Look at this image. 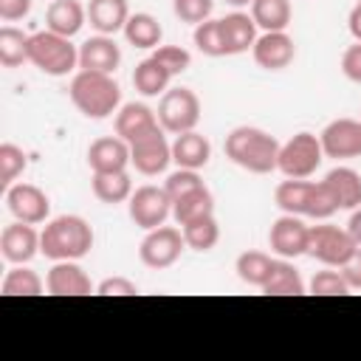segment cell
Segmentation results:
<instances>
[{
    "mask_svg": "<svg viewBox=\"0 0 361 361\" xmlns=\"http://www.w3.org/2000/svg\"><path fill=\"white\" fill-rule=\"evenodd\" d=\"M226 3H228V6H237V8H240V6H248V3H254V0H226Z\"/></svg>",
    "mask_w": 361,
    "mask_h": 361,
    "instance_id": "48",
    "label": "cell"
},
{
    "mask_svg": "<svg viewBox=\"0 0 361 361\" xmlns=\"http://www.w3.org/2000/svg\"><path fill=\"white\" fill-rule=\"evenodd\" d=\"M347 28H350V34L355 37V42H361V6H358V3L353 6L350 17H347Z\"/></svg>",
    "mask_w": 361,
    "mask_h": 361,
    "instance_id": "47",
    "label": "cell"
},
{
    "mask_svg": "<svg viewBox=\"0 0 361 361\" xmlns=\"http://www.w3.org/2000/svg\"><path fill=\"white\" fill-rule=\"evenodd\" d=\"M87 20V8L79 3V0H54L45 11V25L48 31L54 34H62V37H73L82 31Z\"/></svg>",
    "mask_w": 361,
    "mask_h": 361,
    "instance_id": "22",
    "label": "cell"
},
{
    "mask_svg": "<svg viewBox=\"0 0 361 361\" xmlns=\"http://www.w3.org/2000/svg\"><path fill=\"white\" fill-rule=\"evenodd\" d=\"M0 254L11 265H25L28 259H34L39 254L37 228L31 223H23V220H14L11 226H6L0 234Z\"/></svg>",
    "mask_w": 361,
    "mask_h": 361,
    "instance_id": "15",
    "label": "cell"
},
{
    "mask_svg": "<svg viewBox=\"0 0 361 361\" xmlns=\"http://www.w3.org/2000/svg\"><path fill=\"white\" fill-rule=\"evenodd\" d=\"M45 288L51 296H90L93 285L76 259H59L51 265L45 276Z\"/></svg>",
    "mask_w": 361,
    "mask_h": 361,
    "instance_id": "17",
    "label": "cell"
},
{
    "mask_svg": "<svg viewBox=\"0 0 361 361\" xmlns=\"http://www.w3.org/2000/svg\"><path fill=\"white\" fill-rule=\"evenodd\" d=\"M152 59H155L158 65H164L172 76L183 73V71L192 65V54H189L186 48H180V45H158V48L152 51Z\"/></svg>",
    "mask_w": 361,
    "mask_h": 361,
    "instance_id": "38",
    "label": "cell"
},
{
    "mask_svg": "<svg viewBox=\"0 0 361 361\" xmlns=\"http://www.w3.org/2000/svg\"><path fill=\"white\" fill-rule=\"evenodd\" d=\"M274 200L285 214L327 220L338 212L336 197L330 195L324 180H307V178H288L274 189Z\"/></svg>",
    "mask_w": 361,
    "mask_h": 361,
    "instance_id": "3",
    "label": "cell"
},
{
    "mask_svg": "<svg viewBox=\"0 0 361 361\" xmlns=\"http://www.w3.org/2000/svg\"><path fill=\"white\" fill-rule=\"evenodd\" d=\"M195 45L206 56H228L226 54V39H223V25L220 20H203L195 25Z\"/></svg>",
    "mask_w": 361,
    "mask_h": 361,
    "instance_id": "36",
    "label": "cell"
},
{
    "mask_svg": "<svg viewBox=\"0 0 361 361\" xmlns=\"http://www.w3.org/2000/svg\"><path fill=\"white\" fill-rule=\"evenodd\" d=\"M90 183H93V195L102 203H110V206L124 203L133 195V180H130L127 169H121V172H93Z\"/></svg>",
    "mask_w": 361,
    "mask_h": 361,
    "instance_id": "26",
    "label": "cell"
},
{
    "mask_svg": "<svg viewBox=\"0 0 361 361\" xmlns=\"http://www.w3.org/2000/svg\"><path fill=\"white\" fill-rule=\"evenodd\" d=\"M121 62V48L116 45L113 37L99 34L90 37L79 45V68L82 71H96V73H113Z\"/></svg>",
    "mask_w": 361,
    "mask_h": 361,
    "instance_id": "18",
    "label": "cell"
},
{
    "mask_svg": "<svg viewBox=\"0 0 361 361\" xmlns=\"http://www.w3.org/2000/svg\"><path fill=\"white\" fill-rule=\"evenodd\" d=\"M28 37L20 28L3 25L0 28V62L6 68H20L23 62H28Z\"/></svg>",
    "mask_w": 361,
    "mask_h": 361,
    "instance_id": "34",
    "label": "cell"
},
{
    "mask_svg": "<svg viewBox=\"0 0 361 361\" xmlns=\"http://www.w3.org/2000/svg\"><path fill=\"white\" fill-rule=\"evenodd\" d=\"M87 20L99 34L113 37L116 31H124V25L130 20V6H127V0H90Z\"/></svg>",
    "mask_w": 361,
    "mask_h": 361,
    "instance_id": "23",
    "label": "cell"
},
{
    "mask_svg": "<svg viewBox=\"0 0 361 361\" xmlns=\"http://www.w3.org/2000/svg\"><path fill=\"white\" fill-rule=\"evenodd\" d=\"M28 11H31V0H0V17L6 23L23 20Z\"/></svg>",
    "mask_w": 361,
    "mask_h": 361,
    "instance_id": "45",
    "label": "cell"
},
{
    "mask_svg": "<svg viewBox=\"0 0 361 361\" xmlns=\"http://www.w3.org/2000/svg\"><path fill=\"white\" fill-rule=\"evenodd\" d=\"M310 293H316V296H347L350 285L341 276V271H319L310 279Z\"/></svg>",
    "mask_w": 361,
    "mask_h": 361,
    "instance_id": "40",
    "label": "cell"
},
{
    "mask_svg": "<svg viewBox=\"0 0 361 361\" xmlns=\"http://www.w3.org/2000/svg\"><path fill=\"white\" fill-rule=\"evenodd\" d=\"M172 161V144L164 138V127L141 135L138 141L130 144V164L135 166V172L152 178L161 175Z\"/></svg>",
    "mask_w": 361,
    "mask_h": 361,
    "instance_id": "12",
    "label": "cell"
},
{
    "mask_svg": "<svg viewBox=\"0 0 361 361\" xmlns=\"http://www.w3.org/2000/svg\"><path fill=\"white\" fill-rule=\"evenodd\" d=\"M180 231H183V240H186V245L192 251H212L217 245V240H220V226H217L214 214L192 220V223L180 226Z\"/></svg>",
    "mask_w": 361,
    "mask_h": 361,
    "instance_id": "33",
    "label": "cell"
},
{
    "mask_svg": "<svg viewBox=\"0 0 361 361\" xmlns=\"http://www.w3.org/2000/svg\"><path fill=\"white\" fill-rule=\"evenodd\" d=\"M161 121H158V113H152L147 104L141 102H130V104H121V110L116 113V135H121L127 144L138 141L141 135L158 130Z\"/></svg>",
    "mask_w": 361,
    "mask_h": 361,
    "instance_id": "20",
    "label": "cell"
},
{
    "mask_svg": "<svg viewBox=\"0 0 361 361\" xmlns=\"http://www.w3.org/2000/svg\"><path fill=\"white\" fill-rule=\"evenodd\" d=\"M358 6H361V0H358Z\"/></svg>",
    "mask_w": 361,
    "mask_h": 361,
    "instance_id": "49",
    "label": "cell"
},
{
    "mask_svg": "<svg viewBox=\"0 0 361 361\" xmlns=\"http://www.w3.org/2000/svg\"><path fill=\"white\" fill-rule=\"evenodd\" d=\"M96 293L99 296H135L138 285L133 279H127V276H107V279L99 282Z\"/></svg>",
    "mask_w": 361,
    "mask_h": 361,
    "instance_id": "42",
    "label": "cell"
},
{
    "mask_svg": "<svg viewBox=\"0 0 361 361\" xmlns=\"http://www.w3.org/2000/svg\"><path fill=\"white\" fill-rule=\"evenodd\" d=\"M336 197L338 209H358L361 206V175L350 166H336L322 178Z\"/></svg>",
    "mask_w": 361,
    "mask_h": 361,
    "instance_id": "24",
    "label": "cell"
},
{
    "mask_svg": "<svg viewBox=\"0 0 361 361\" xmlns=\"http://www.w3.org/2000/svg\"><path fill=\"white\" fill-rule=\"evenodd\" d=\"M130 164V144L121 135L96 138L87 147V166L93 172H121Z\"/></svg>",
    "mask_w": 361,
    "mask_h": 361,
    "instance_id": "19",
    "label": "cell"
},
{
    "mask_svg": "<svg viewBox=\"0 0 361 361\" xmlns=\"http://www.w3.org/2000/svg\"><path fill=\"white\" fill-rule=\"evenodd\" d=\"M186 248V240H183V231L172 228V226H158V228H149L147 237L141 240L138 245V257L147 268H169L180 259V251Z\"/></svg>",
    "mask_w": 361,
    "mask_h": 361,
    "instance_id": "10",
    "label": "cell"
},
{
    "mask_svg": "<svg viewBox=\"0 0 361 361\" xmlns=\"http://www.w3.org/2000/svg\"><path fill=\"white\" fill-rule=\"evenodd\" d=\"M212 8H214V0H172V11L180 23H203L212 17Z\"/></svg>",
    "mask_w": 361,
    "mask_h": 361,
    "instance_id": "41",
    "label": "cell"
},
{
    "mask_svg": "<svg viewBox=\"0 0 361 361\" xmlns=\"http://www.w3.org/2000/svg\"><path fill=\"white\" fill-rule=\"evenodd\" d=\"M25 152L17 147V144H0V183L8 189L25 169Z\"/></svg>",
    "mask_w": 361,
    "mask_h": 361,
    "instance_id": "37",
    "label": "cell"
},
{
    "mask_svg": "<svg viewBox=\"0 0 361 361\" xmlns=\"http://www.w3.org/2000/svg\"><path fill=\"white\" fill-rule=\"evenodd\" d=\"M355 240L350 237L347 228H338L333 223L310 226V240H307V254L319 259L327 268H341L353 254H355Z\"/></svg>",
    "mask_w": 361,
    "mask_h": 361,
    "instance_id": "8",
    "label": "cell"
},
{
    "mask_svg": "<svg viewBox=\"0 0 361 361\" xmlns=\"http://www.w3.org/2000/svg\"><path fill=\"white\" fill-rule=\"evenodd\" d=\"M307 240H310V226L299 214L276 217L268 231V245L282 259H296V257L307 254Z\"/></svg>",
    "mask_w": 361,
    "mask_h": 361,
    "instance_id": "11",
    "label": "cell"
},
{
    "mask_svg": "<svg viewBox=\"0 0 361 361\" xmlns=\"http://www.w3.org/2000/svg\"><path fill=\"white\" fill-rule=\"evenodd\" d=\"M169 79H172V73H169L164 65H158L152 56L141 59V62L135 65V71H133V85H135V90H138L141 96H158V93H166Z\"/></svg>",
    "mask_w": 361,
    "mask_h": 361,
    "instance_id": "30",
    "label": "cell"
},
{
    "mask_svg": "<svg viewBox=\"0 0 361 361\" xmlns=\"http://www.w3.org/2000/svg\"><path fill=\"white\" fill-rule=\"evenodd\" d=\"M3 296H39L42 293V279L37 271L25 265H14L6 279H3Z\"/></svg>",
    "mask_w": 361,
    "mask_h": 361,
    "instance_id": "35",
    "label": "cell"
},
{
    "mask_svg": "<svg viewBox=\"0 0 361 361\" xmlns=\"http://www.w3.org/2000/svg\"><path fill=\"white\" fill-rule=\"evenodd\" d=\"M223 25V39H226V54H243L248 48H254L257 42V23L251 14L243 11H231L220 20Z\"/></svg>",
    "mask_w": 361,
    "mask_h": 361,
    "instance_id": "25",
    "label": "cell"
},
{
    "mask_svg": "<svg viewBox=\"0 0 361 361\" xmlns=\"http://www.w3.org/2000/svg\"><path fill=\"white\" fill-rule=\"evenodd\" d=\"M324 161V149L319 135L313 133H296L279 147V161L276 169L285 178H310Z\"/></svg>",
    "mask_w": 361,
    "mask_h": 361,
    "instance_id": "6",
    "label": "cell"
},
{
    "mask_svg": "<svg viewBox=\"0 0 361 361\" xmlns=\"http://www.w3.org/2000/svg\"><path fill=\"white\" fill-rule=\"evenodd\" d=\"M347 231H350V237L355 240V245L361 248V206L353 209V214H350V220H347Z\"/></svg>",
    "mask_w": 361,
    "mask_h": 361,
    "instance_id": "46",
    "label": "cell"
},
{
    "mask_svg": "<svg viewBox=\"0 0 361 361\" xmlns=\"http://www.w3.org/2000/svg\"><path fill=\"white\" fill-rule=\"evenodd\" d=\"M127 212L138 228L149 231V228H158L166 223V217L172 214V200H169L164 186L147 183V186L133 189V195L127 200Z\"/></svg>",
    "mask_w": 361,
    "mask_h": 361,
    "instance_id": "9",
    "label": "cell"
},
{
    "mask_svg": "<svg viewBox=\"0 0 361 361\" xmlns=\"http://www.w3.org/2000/svg\"><path fill=\"white\" fill-rule=\"evenodd\" d=\"M28 62L45 76H68L73 68H79V48L71 42V37L45 28L28 37Z\"/></svg>",
    "mask_w": 361,
    "mask_h": 361,
    "instance_id": "5",
    "label": "cell"
},
{
    "mask_svg": "<svg viewBox=\"0 0 361 361\" xmlns=\"http://www.w3.org/2000/svg\"><path fill=\"white\" fill-rule=\"evenodd\" d=\"M124 37L133 48H158L161 37H164V28L152 14L138 11V14H130V20L124 25Z\"/></svg>",
    "mask_w": 361,
    "mask_h": 361,
    "instance_id": "28",
    "label": "cell"
},
{
    "mask_svg": "<svg viewBox=\"0 0 361 361\" xmlns=\"http://www.w3.org/2000/svg\"><path fill=\"white\" fill-rule=\"evenodd\" d=\"M212 158V144L206 135H200L197 130L180 133L172 141V161L183 169H203Z\"/></svg>",
    "mask_w": 361,
    "mask_h": 361,
    "instance_id": "21",
    "label": "cell"
},
{
    "mask_svg": "<svg viewBox=\"0 0 361 361\" xmlns=\"http://www.w3.org/2000/svg\"><path fill=\"white\" fill-rule=\"evenodd\" d=\"M274 262H276V259H271L265 251H243V254L237 257V262H234V271H237V276H240L245 285L262 288V285L268 282L271 271H274Z\"/></svg>",
    "mask_w": 361,
    "mask_h": 361,
    "instance_id": "32",
    "label": "cell"
},
{
    "mask_svg": "<svg viewBox=\"0 0 361 361\" xmlns=\"http://www.w3.org/2000/svg\"><path fill=\"white\" fill-rule=\"evenodd\" d=\"M93 248V228L79 214H62L45 223L39 231V254L59 262V259H82Z\"/></svg>",
    "mask_w": 361,
    "mask_h": 361,
    "instance_id": "2",
    "label": "cell"
},
{
    "mask_svg": "<svg viewBox=\"0 0 361 361\" xmlns=\"http://www.w3.org/2000/svg\"><path fill=\"white\" fill-rule=\"evenodd\" d=\"M262 293H268V296H302L305 293V282H302L299 271L290 265V259L274 262V271H271L268 282L262 285Z\"/></svg>",
    "mask_w": 361,
    "mask_h": 361,
    "instance_id": "31",
    "label": "cell"
},
{
    "mask_svg": "<svg viewBox=\"0 0 361 361\" xmlns=\"http://www.w3.org/2000/svg\"><path fill=\"white\" fill-rule=\"evenodd\" d=\"M254 62L265 71H282L293 62L296 56V45L285 31H262L251 48Z\"/></svg>",
    "mask_w": 361,
    "mask_h": 361,
    "instance_id": "16",
    "label": "cell"
},
{
    "mask_svg": "<svg viewBox=\"0 0 361 361\" xmlns=\"http://www.w3.org/2000/svg\"><path fill=\"white\" fill-rule=\"evenodd\" d=\"M279 147L282 144L271 133H265L259 127H248V124L234 127L226 135V158L254 175H268L276 169Z\"/></svg>",
    "mask_w": 361,
    "mask_h": 361,
    "instance_id": "1",
    "label": "cell"
},
{
    "mask_svg": "<svg viewBox=\"0 0 361 361\" xmlns=\"http://www.w3.org/2000/svg\"><path fill=\"white\" fill-rule=\"evenodd\" d=\"M341 73H344L350 82L361 85V42L350 45V48L341 54Z\"/></svg>",
    "mask_w": 361,
    "mask_h": 361,
    "instance_id": "43",
    "label": "cell"
},
{
    "mask_svg": "<svg viewBox=\"0 0 361 361\" xmlns=\"http://www.w3.org/2000/svg\"><path fill=\"white\" fill-rule=\"evenodd\" d=\"M158 121L172 135L195 130L197 121H200V99H197V93L189 90V87H169L166 93H161Z\"/></svg>",
    "mask_w": 361,
    "mask_h": 361,
    "instance_id": "7",
    "label": "cell"
},
{
    "mask_svg": "<svg viewBox=\"0 0 361 361\" xmlns=\"http://www.w3.org/2000/svg\"><path fill=\"white\" fill-rule=\"evenodd\" d=\"M209 214H214V197H212V192L206 186L172 200V217H175L178 226H186V223L209 217Z\"/></svg>",
    "mask_w": 361,
    "mask_h": 361,
    "instance_id": "27",
    "label": "cell"
},
{
    "mask_svg": "<svg viewBox=\"0 0 361 361\" xmlns=\"http://www.w3.org/2000/svg\"><path fill=\"white\" fill-rule=\"evenodd\" d=\"M251 17L262 31H285L290 25V0H254Z\"/></svg>",
    "mask_w": 361,
    "mask_h": 361,
    "instance_id": "29",
    "label": "cell"
},
{
    "mask_svg": "<svg viewBox=\"0 0 361 361\" xmlns=\"http://www.w3.org/2000/svg\"><path fill=\"white\" fill-rule=\"evenodd\" d=\"M200 186H206V183H203V178L197 175V169H183V166H180L178 172H172V175L166 178V183H164L169 200H178V197H183V195H189V192H195V189H200Z\"/></svg>",
    "mask_w": 361,
    "mask_h": 361,
    "instance_id": "39",
    "label": "cell"
},
{
    "mask_svg": "<svg viewBox=\"0 0 361 361\" xmlns=\"http://www.w3.org/2000/svg\"><path fill=\"white\" fill-rule=\"evenodd\" d=\"M71 102L76 110L87 118H107L121 104V87L113 79V73H96V71H79L71 79Z\"/></svg>",
    "mask_w": 361,
    "mask_h": 361,
    "instance_id": "4",
    "label": "cell"
},
{
    "mask_svg": "<svg viewBox=\"0 0 361 361\" xmlns=\"http://www.w3.org/2000/svg\"><path fill=\"white\" fill-rule=\"evenodd\" d=\"M338 271H341V276L347 279L350 290H361V248H355V254H353Z\"/></svg>",
    "mask_w": 361,
    "mask_h": 361,
    "instance_id": "44",
    "label": "cell"
},
{
    "mask_svg": "<svg viewBox=\"0 0 361 361\" xmlns=\"http://www.w3.org/2000/svg\"><path fill=\"white\" fill-rule=\"evenodd\" d=\"M324 158H358L361 155V118H336L319 133Z\"/></svg>",
    "mask_w": 361,
    "mask_h": 361,
    "instance_id": "14",
    "label": "cell"
},
{
    "mask_svg": "<svg viewBox=\"0 0 361 361\" xmlns=\"http://www.w3.org/2000/svg\"><path fill=\"white\" fill-rule=\"evenodd\" d=\"M6 206L14 214V220L31 223V226L45 223L48 214H51L48 195L39 186H34V183H11L6 189Z\"/></svg>",
    "mask_w": 361,
    "mask_h": 361,
    "instance_id": "13",
    "label": "cell"
}]
</instances>
